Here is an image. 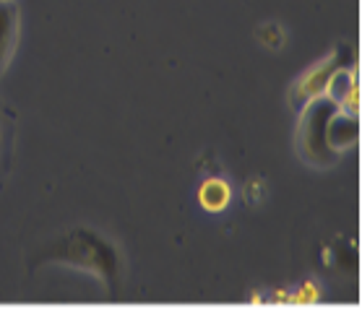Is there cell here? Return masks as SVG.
<instances>
[{
	"label": "cell",
	"instance_id": "3957f363",
	"mask_svg": "<svg viewBox=\"0 0 362 312\" xmlns=\"http://www.w3.org/2000/svg\"><path fill=\"white\" fill-rule=\"evenodd\" d=\"M323 94H326L329 99H334V102L339 104V109L349 102V109H344V112H354V115H357V83H354V76L349 73V71H337V73H331Z\"/></svg>",
	"mask_w": 362,
	"mask_h": 312
},
{
	"label": "cell",
	"instance_id": "7a4b0ae2",
	"mask_svg": "<svg viewBox=\"0 0 362 312\" xmlns=\"http://www.w3.org/2000/svg\"><path fill=\"white\" fill-rule=\"evenodd\" d=\"M326 138H329V146L334 148V151H339V148H346V146H354V143H357V138H360L357 115H354V112H344V109L334 112V117L329 120Z\"/></svg>",
	"mask_w": 362,
	"mask_h": 312
},
{
	"label": "cell",
	"instance_id": "5b68a950",
	"mask_svg": "<svg viewBox=\"0 0 362 312\" xmlns=\"http://www.w3.org/2000/svg\"><path fill=\"white\" fill-rule=\"evenodd\" d=\"M227 200H230V188H227L224 182L209 180L204 188H201V203H204L209 211H219V208H224Z\"/></svg>",
	"mask_w": 362,
	"mask_h": 312
},
{
	"label": "cell",
	"instance_id": "277c9868",
	"mask_svg": "<svg viewBox=\"0 0 362 312\" xmlns=\"http://www.w3.org/2000/svg\"><path fill=\"white\" fill-rule=\"evenodd\" d=\"M16 6L11 0H0V68L6 66L13 40H16Z\"/></svg>",
	"mask_w": 362,
	"mask_h": 312
},
{
	"label": "cell",
	"instance_id": "6da1fadb",
	"mask_svg": "<svg viewBox=\"0 0 362 312\" xmlns=\"http://www.w3.org/2000/svg\"><path fill=\"white\" fill-rule=\"evenodd\" d=\"M334 112H339V104L326 94H318L310 102V107L305 109L300 138H303L305 154L310 156L315 164H331L337 159V151L329 146V138H326L329 120L334 117Z\"/></svg>",
	"mask_w": 362,
	"mask_h": 312
}]
</instances>
